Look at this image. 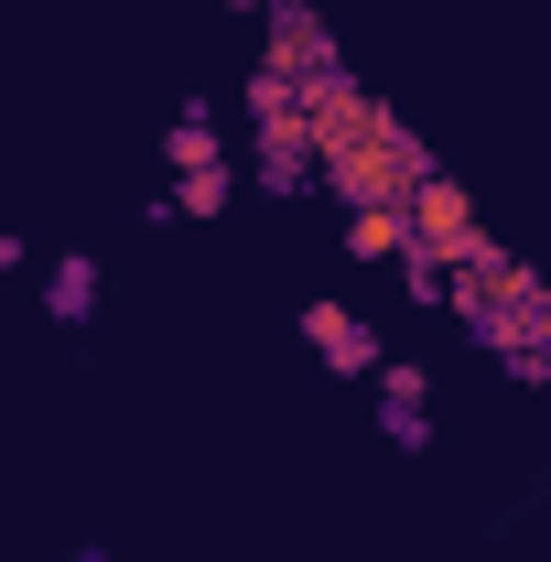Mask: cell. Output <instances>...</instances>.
Instances as JSON below:
<instances>
[{
    "mask_svg": "<svg viewBox=\"0 0 551 562\" xmlns=\"http://www.w3.org/2000/svg\"><path fill=\"white\" fill-rule=\"evenodd\" d=\"M443 314L476 336L508 379H541V347H551V281L519 260V249H486L476 271H443Z\"/></svg>",
    "mask_w": 551,
    "mask_h": 562,
    "instance_id": "cell-1",
    "label": "cell"
},
{
    "mask_svg": "<svg viewBox=\"0 0 551 562\" xmlns=\"http://www.w3.org/2000/svg\"><path fill=\"white\" fill-rule=\"evenodd\" d=\"M421 173H432V151H421V131L390 109V98H368L357 131H336L325 151H314V184H325L336 206H401Z\"/></svg>",
    "mask_w": 551,
    "mask_h": 562,
    "instance_id": "cell-2",
    "label": "cell"
},
{
    "mask_svg": "<svg viewBox=\"0 0 551 562\" xmlns=\"http://www.w3.org/2000/svg\"><path fill=\"white\" fill-rule=\"evenodd\" d=\"M238 131H249V184H260V195H303V184H314V140H303V87H292V76L249 66Z\"/></svg>",
    "mask_w": 551,
    "mask_h": 562,
    "instance_id": "cell-3",
    "label": "cell"
},
{
    "mask_svg": "<svg viewBox=\"0 0 551 562\" xmlns=\"http://www.w3.org/2000/svg\"><path fill=\"white\" fill-rule=\"evenodd\" d=\"M401 216H412V260H432V271H476L486 249H497V227L476 216V195L432 162L412 195H401Z\"/></svg>",
    "mask_w": 551,
    "mask_h": 562,
    "instance_id": "cell-4",
    "label": "cell"
},
{
    "mask_svg": "<svg viewBox=\"0 0 551 562\" xmlns=\"http://www.w3.org/2000/svg\"><path fill=\"white\" fill-rule=\"evenodd\" d=\"M260 66L303 87V76H336L346 55H336V33H325L314 0H260Z\"/></svg>",
    "mask_w": 551,
    "mask_h": 562,
    "instance_id": "cell-5",
    "label": "cell"
},
{
    "mask_svg": "<svg viewBox=\"0 0 551 562\" xmlns=\"http://www.w3.org/2000/svg\"><path fill=\"white\" fill-rule=\"evenodd\" d=\"M292 325H303V347L325 357V379H368V368L390 357V347H379V325H368L357 303H336V292H314V303H303Z\"/></svg>",
    "mask_w": 551,
    "mask_h": 562,
    "instance_id": "cell-6",
    "label": "cell"
},
{
    "mask_svg": "<svg viewBox=\"0 0 551 562\" xmlns=\"http://www.w3.org/2000/svg\"><path fill=\"white\" fill-rule=\"evenodd\" d=\"M401 249H412V216H401V206H346V260L390 271Z\"/></svg>",
    "mask_w": 551,
    "mask_h": 562,
    "instance_id": "cell-7",
    "label": "cell"
},
{
    "mask_svg": "<svg viewBox=\"0 0 551 562\" xmlns=\"http://www.w3.org/2000/svg\"><path fill=\"white\" fill-rule=\"evenodd\" d=\"M162 162H173V173H206V162H227V120H216L206 98H195V109L162 131Z\"/></svg>",
    "mask_w": 551,
    "mask_h": 562,
    "instance_id": "cell-8",
    "label": "cell"
},
{
    "mask_svg": "<svg viewBox=\"0 0 551 562\" xmlns=\"http://www.w3.org/2000/svg\"><path fill=\"white\" fill-rule=\"evenodd\" d=\"M44 314H55V325H98V260H87V249H66V260L44 271Z\"/></svg>",
    "mask_w": 551,
    "mask_h": 562,
    "instance_id": "cell-9",
    "label": "cell"
},
{
    "mask_svg": "<svg viewBox=\"0 0 551 562\" xmlns=\"http://www.w3.org/2000/svg\"><path fill=\"white\" fill-rule=\"evenodd\" d=\"M162 195H173V216H227V206H238V162H206V173H173Z\"/></svg>",
    "mask_w": 551,
    "mask_h": 562,
    "instance_id": "cell-10",
    "label": "cell"
},
{
    "mask_svg": "<svg viewBox=\"0 0 551 562\" xmlns=\"http://www.w3.org/2000/svg\"><path fill=\"white\" fill-rule=\"evenodd\" d=\"M368 379H379V412H432V379H421V357H379Z\"/></svg>",
    "mask_w": 551,
    "mask_h": 562,
    "instance_id": "cell-11",
    "label": "cell"
},
{
    "mask_svg": "<svg viewBox=\"0 0 551 562\" xmlns=\"http://www.w3.org/2000/svg\"><path fill=\"white\" fill-rule=\"evenodd\" d=\"M379 443H401V454H421V443H432V412H379Z\"/></svg>",
    "mask_w": 551,
    "mask_h": 562,
    "instance_id": "cell-12",
    "label": "cell"
},
{
    "mask_svg": "<svg viewBox=\"0 0 551 562\" xmlns=\"http://www.w3.org/2000/svg\"><path fill=\"white\" fill-rule=\"evenodd\" d=\"M66 562H120V552H98V541H76V552H66Z\"/></svg>",
    "mask_w": 551,
    "mask_h": 562,
    "instance_id": "cell-13",
    "label": "cell"
},
{
    "mask_svg": "<svg viewBox=\"0 0 551 562\" xmlns=\"http://www.w3.org/2000/svg\"><path fill=\"white\" fill-rule=\"evenodd\" d=\"M227 11H238V22H260V0H227Z\"/></svg>",
    "mask_w": 551,
    "mask_h": 562,
    "instance_id": "cell-14",
    "label": "cell"
},
{
    "mask_svg": "<svg viewBox=\"0 0 551 562\" xmlns=\"http://www.w3.org/2000/svg\"><path fill=\"white\" fill-rule=\"evenodd\" d=\"M541 379H551V347H541Z\"/></svg>",
    "mask_w": 551,
    "mask_h": 562,
    "instance_id": "cell-15",
    "label": "cell"
}]
</instances>
